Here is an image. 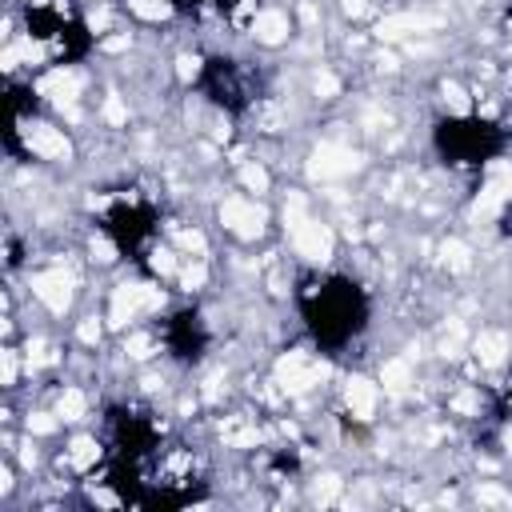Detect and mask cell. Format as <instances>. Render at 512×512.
I'll return each mask as SVG.
<instances>
[{
  "label": "cell",
  "instance_id": "cell-41",
  "mask_svg": "<svg viewBox=\"0 0 512 512\" xmlns=\"http://www.w3.org/2000/svg\"><path fill=\"white\" fill-rule=\"evenodd\" d=\"M300 20H304L308 28L316 25V8H313V4H300Z\"/></svg>",
  "mask_w": 512,
  "mask_h": 512
},
{
  "label": "cell",
  "instance_id": "cell-22",
  "mask_svg": "<svg viewBox=\"0 0 512 512\" xmlns=\"http://www.w3.org/2000/svg\"><path fill=\"white\" fill-rule=\"evenodd\" d=\"M125 352H128V356H137V361L152 356V337H149V332H137V337H128Z\"/></svg>",
  "mask_w": 512,
  "mask_h": 512
},
{
  "label": "cell",
  "instance_id": "cell-1",
  "mask_svg": "<svg viewBox=\"0 0 512 512\" xmlns=\"http://www.w3.org/2000/svg\"><path fill=\"white\" fill-rule=\"evenodd\" d=\"M328 376V364L325 361H308L304 352H288L285 361L276 364V385L285 388L288 397H300L308 392L313 385H320Z\"/></svg>",
  "mask_w": 512,
  "mask_h": 512
},
{
  "label": "cell",
  "instance_id": "cell-23",
  "mask_svg": "<svg viewBox=\"0 0 512 512\" xmlns=\"http://www.w3.org/2000/svg\"><path fill=\"white\" fill-rule=\"evenodd\" d=\"M28 432H37V437H49V432H56V416L32 413V416H28Z\"/></svg>",
  "mask_w": 512,
  "mask_h": 512
},
{
  "label": "cell",
  "instance_id": "cell-43",
  "mask_svg": "<svg viewBox=\"0 0 512 512\" xmlns=\"http://www.w3.org/2000/svg\"><path fill=\"white\" fill-rule=\"evenodd\" d=\"M20 461H25L28 468H32V464H37V452H32V444H20Z\"/></svg>",
  "mask_w": 512,
  "mask_h": 512
},
{
  "label": "cell",
  "instance_id": "cell-7",
  "mask_svg": "<svg viewBox=\"0 0 512 512\" xmlns=\"http://www.w3.org/2000/svg\"><path fill=\"white\" fill-rule=\"evenodd\" d=\"M40 96H49L56 108H68V116H76V92H80V76L76 73H64V68H56V73H49L44 80H40Z\"/></svg>",
  "mask_w": 512,
  "mask_h": 512
},
{
  "label": "cell",
  "instance_id": "cell-24",
  "mask_svg": "<svg viewBox=\"0 0 512 512\" xmlns=\"http://www.w3.org/2000/svg\"><path fill=\"white\" fill-rule=\"evenodd\" d=\"M337 492H340V476H320V480H316V500H320V504L337 500Z\"/></svg>",
  "mask_w": 512,
  "mask_h": 512
},
{
  "label": "cell",
  "instance_id": "cell-21",
  "mask_svg": "<svg viewBox=\"0 0 512 512\" xmlns=\"http://www.w3.org/2000/svg\"><path fill=\"white\" fill-rule=\"evenodd\" d=\"M104 120H108V125H116V128L128 125V108H125V100L116 96V92L104 100Z\"/></svg>",
  "mask_w": 512,
  "mask_h": 512
},
{
  "label": "cell",
  "instance_id": "cell-19",
  "mask_svg": "<svg viewBox=\"0 0 512 512\" xmlns=\"http://www.w3.org/2000/svg\"><path fill=\"white\" fill-rule=\"evenodd\" d=\"M128 4H132V13L144 16V20H164V16L173 13L164 0H128Z\"/></svg>",
  "mask_w": 512,
  "mask_h": 512
},
{
  "label": "cell",
  "instance_id": "cell-36",
  "mask_svg": "<svg viewBox=\"0 0 512 512\" xmlns=\"http://www.w3.org/2000/svg\"><path fill=\"white\" fill-rule=\"evenodd\" d=\"M152 268H156V273H173L176 264H173V256H168V252H152Z\"/></svg>",
  "mask_w": 512,
  "mask_h": 512
},
{
  "label": "cell",
  "instance_id": "cell-40",
  "mask_svg": "<svg viewBox=\"0 0 512 512\" xmlns=\"http://www.w3.org/2000/svg\"><path fill=\"white\" fill-rule=\"evenodd\" d=\"M480 500H488V504H500V500H504V492H500V488H480Z\"/></svg>",
  "mask_w": 512,
  "mask_h": 512
},
{
  "label": "cell",
  "instance_id": "cell-12",
  "mask_svg": "<svg viewBox=\"0 0 512 512\" xmlns=\"http://www.w3.org/2000/svg\"><path fill=\"white\" fill-rule=\"evenodd\" d=\"M252 32H256L261 44H280V40L288 37V16L276 13V8H268V13H261L256 20H252Z\"/></svg>",
  "mask_w": 512,
  "mask_h": 512
},
{
  "label": "cell",
  "instance_id": "cell-3",
  "mask_svg": "<svg viewBox=\"0 0 512 512\" xmlns=\"http://www.w3.org/2000/svg\"><path fill=\"white\" fill-rule=\"evenodd\" d=\"M140 308H161V292L149 285H120L113 296V313H108V325L125 328Z\"/></svg>",
  "mask_w": 512,
  "mask_h": 512
},
{
  "label": "cell",
  "instance_id": "cell-2",
  "mask_svg": "<svg viewBox=\"0 0 512 512\" xmlns=\"http://www.w3.org/2000/svg\"><path fill=\"white\" fill-rule=\"evenodd\" d=\"M361 168V152L344 149V144H320L308 161V176L313 180H337V176H349Z\"/></svg>",
  "mask_w": 512,
  "mask_h": 512
},
{
  "label": "cell",
  "instance_id": "cell-25",
  "mask_svg": "<svg viewBox=\"0 0 512 512\" xmlns=\"http://www.w3.org/2000/svg\"><path fill=\"white\" fill-rule=\"evenodd\" d=\"M444 100H449V108H452L456 116H464V113H468V96H464V88L444 85Z\"/></svg>",
  "mask_w": 512,
  "mask_h": 512
},
{
  "label": "cell",
  "instance_id": "cell-27",
  "mask_svg": "<svg viewBox=\"0 0 512 512\" xmlns=\"http://www.w3.org/2000/svg\"><path fill=\"white\" fill-rule=\"evenodd\" d=\"M340 92V80L332 73H320L316 76V96H337Z\"/></svg>",
  "mask_w": 512,
  "mask_h": 512
},
{
  "label": "cell",
  "instance_id": "cell-37",
  "mask_svg": "<svg viewBox=\"0 0 512 512\" xmlns=\"http://www.w3.org/2000/svg\"><path fill=\"white\" fill-rule=\"evenodd\" d=\"M180 244L192 249V252H204V237H200V232H180Z\"/></svg>",
  "mask_w": 512,
  "mask_h": 512
},
{
  "label": "cell",
  "instance_id": "cell-30",
  "mask_svg": "<svg viewBox=\"0 0 512 512\" xmlns=\"http://www.w3.org/2000/svg\"><path fill=\"white\" fill-rule=\"evenodd\" d=\"M196 73H200V61H196V56H180V61H176V76H180V80H192Z\"/></svg>",
  "mask_w": 512,
  "mask_h": 512
},
{
  "label": "cell",
  "instance_id": "cell-33",
  "mask_svg": "<svg viewBox=\"0 0 512 512\" xmlns=\"http://www.w3.org/2000/svg\"><path fill=\"white\" fill-rule=\"evenodd\" d=\"M25 61V52H20V44H16V49H4V56H0V68H4V73H13L16 64Z\"/></svg>",
  "mask_w": 512,
  "mask_h": 512
},
{
  "label": "cell",
  "instance_id": "cell-31",
  "mask_svg": "<svg viewBox=\"0 0 512 512\" xmlns=\"http://www.w3.org/2000/svg\"><path fill=\"white\" fill-rule=\"evenodd\" d=\"M0 380H4V385L16 380V356L13 352H0Z\"/></svg>",
  "mask_w": 512,
  "mask_h": 512
},
{
  "label": "cell",
  "instance_id": "cell-28",
  "mask_svg": "<svg viewBox=\"0 0 512 512\" xmlns=\"http://www.w3.org/2000/svg\"><path fill=\"white\" fill-rule=\"evenodd\" d=\"M92 256H96L100 264H113V261H116V249H113V244H108L104 237H96V240H92Z\"/></svg>",
  "mask_w": 512,
  "mask_h": 512
},
{
  "label": "cell",
  "instance_id": "cell-44",
  "mask_svg": "<svg viewBox=\"0 0 512 512\" xmlns=\"http://www.w3.org/2000/svg\"><path fill=\"white\" fill-rule=\"evenodd\" d=\"M92 500H96V504H116L113 492H92Z\"/></svg>",
  "mask_w": 512,
  "mask_h": 512
},
{
  "label": "cell",
  "instance_id": "cell-17",
  "mask_svg": "<svg viewBox=\"0 0 512 512\" xmlns=\"http://www.w3.org/2000/svg\"><path fill=\"white\" fill-rule=\"evenodd\" d=\"M225 440L228 444H256V428H249L240 416H232V420H225Z\"/></svg>",
  "mask_w": 512,
  "mask_h": 512
},
{
  "label": "cell",
  "instance_id": "cell-35",
  "mask_svg": "<svg viewBox=\"0 0 512 512\" xmlns=\"http://www.w3.org/2000/svg\"><path fill=\"white\" fill-rule=\"evenodd\" d=\"M108 20H113V16H108V8H96V13L88 16V28H92V32H104V28H108Z\"/></svg>",
  "mask_w": 512,
  "mask_h": 512
},
{
  "label": "cell",
  "instance_id": "cell-6",
  "mask_svg": "<svg viewBox=\"0 0 512 512\" xmlns=\"http://www.w3.org/2000/svg\"><path fill=\"white\" fill-rule=\"evenodd\" d=\"M32 292H37L52 313H64L73 304V276L68 273H40L32 276Z\"/></svg>",
  "mask_w": 512,
  "mask_h": 512
},
{
  "label": "cell",
  "instance_id": "cell-14",
  "mask_svg": "<svg viewBox=\"0 0 512 512\" xmlns=\"http://www.w3.org/2000/svg\"><path fill=\"white\" fill-rule=\"evenodd\" d=\"M508 192H512L508 185H488L485 192H480V200H476V208H473L476 220H488V216H497V213H500V200L508 196Z\"/></svg>",
  "mask_w": 512,
  "mask_h": 512
},
{
  "label": "cell",
  "instance_id": "cell-42",
  "mask_svg": "<svg viewBox=\"0 0 512 512\" xmlns=\"http://www.w3.org/2000/svg\"><path fill=\"white\" fill-rule=\"evenodd\" d=\"M340 4H344V13H349V16H361L364 13V0H340Z\"/></svg>",
  "mask_w": 512,
  "mask_h": 512
},
{
  "label": "cell",
  "instance_id": "cell-26",
  "mask_svg": "<svg viewBox=\"0 0 512 512\" xmlns=\"http://www.w3.org/2000/svg\"><path fill=\"white\" fill-rule=\"evenodd\" d=\"M28 364H52L56 361V352H49L44 349V340H28Z\"/></svg>",
  "mask_w": 512,
  "mask_h": 512
},
{
  "label": "cell",
  "instance_id": "cell-45",
  "mask_svg": "<svg viewBox=\"0 0 512 512\" xmlns=\"http://www.w3.org/2000/svg\"><path fill=\"white\" fill-rule=\"evenodd\" d=\"M504 444H508V456H512V428L504 432Z\"/></svg>",
  "mask_w": 512,
  "mask_h": 512
},
{
  "label": "cell",
  "instance_id": "cell-39",
  "mask_svg": "<svg viewBox=\"0 0 512 512\" xmlns=\"http://www.w3.org/2000/svg\"><path fill=\"white\" fill-rule=\"evenodd\" d=\"M128 49V37H108L104 40V52H125Z\"/></svg>",
  "mask_w": 512,
  "mask_h": 512
},
{
  "label": "cell",
  "instance_id": "cell-11",
  "mask_svg": "<svg viewBox=\"0 0 512 512\" xmlns=\"http://www.w3.org/2000/svg\"><path fill=\"white\" fill-rule=\"evenodd\" d=\"M504 356H508V337L504 332H480L476 337V361L485 368H500Z\"/></svg>",
  "mask_w": 512,
  "mask_h": 512
},
{
  "label": "cell",
  "instance_id": "cell-38",
  "mask_svg": "<svg viewBox=\"0 0 512 512\" xmlns=\"http://www.w3.org/2000/svg\"><path fill=\"white\" fill-rule=\"evenodd\" d=\"M20 52H25V61H40V56H44V49H40V44H32V40H25V44H20Z\"/></svg>",
  "mask_w": 512,
  "mask_h": 512
},
{
  "label": "cell",
  "instance_id": "cell-29",
  "mask_svg": "<svg viewBox=\"0 0 512 512\" xmlns=\"http://www.w3.org/2000/svg\"><path fill=\"white\" fill-rule=\"evenodd\" d=\"M204 280H208V273H204L200 264H192V268H185V276H180V285H185L188 292H192V288H200V285H204Z\"/></svg>",
  "mask_w": 512,
  "mask_h": 512
},
{
  "label": "cell",
  "instance_id": "cell-5",
  "mask_svg": "<svg viewBox=\"0 0 512 512\" xmlns=\"http://www.w3.org/2000/svg\"><path fill=\"white\" fill-rule=\"evenodd\" d=\"M220 220L240 240H256L264 232V208L261 204H249V200H225L220 204Z\"/></svg>",
  "mask_w": 512,
  "mask_h": 512
},
{
  "label": "cell",
  "instance_id": "cell-20",
  "mask_svg": "<svg viewBox=\"0 0 512 512\" xmlns=\"http://www.w3.org/2000/svg\"><path fill=\"white\" fill-rule=\"evenodd\" d=\"M240 180H244V188H252V192H264V188H268V173H264L261 164H244V168H240Z\"/></svg>",
  "mask_w": 512,
  "mask_h": 512
},
{
  "label": "cell",
  "instance_id": "cell-34",
  "mask_svg": "<svg viewBox=\"0 0 512 512\" xmlns=\"http://www.w3.org/2000/svg\"><path fill=\"white\" fill-rule=\"evenodd\" d=\"M76 337L85 340V344H96V340H100V325H96V320H85V325H80V332H76Z\"/></svg>",
  "mask_w": 512,
  "mask_h": 512
},
{
  "label": "cell",
  "instance_id": "cell-46",
  "mask_svg": "<svg viewBox=\"0 0 512 512\" xmlns=\"http://www.w3.org/2000/svg\"><path fill=\"white\" fill-rule=\"evenodd\" d=\"M508 188H512V168H508Z\"/></svg>",
  "mask_w": 512,
  "mask_h": 512
},
{
  "label": "cell",
  "instance_id": "cell-9",
  "mask_svg": "<svg viewBox=\"0 0 512 512\" xmlns=\"http://www.w3.org/2000/svg\"><path fill=\"white\" fill-rule=\"evenodd\" d=\"M437 25H440L437 16L400 13V16H385V20L376 25V37L380 40H400V37H408V32H425V28H437Z\"/></svg>",
  "mask_w": 512,
  "mask_h": 512
},
{
  "label": "cell",
  "instance_id": "cell-8",
  "mask_svg": "<svg viewBox=\"0 0 512 512\" xmlns=\"http://www.w3.org/2000/svg\"><path fill=\"white\" fill-rule=\"evenodd\" d=\"M25 144L37 152V156H44V161H64V156H68L64 132H56V128H49V125H25Z\"/></svg>",
  "mask_w": 512,
  "mask_h": 512
},
{
  "label": "cell",
  "instance_id": "cell-16",
  "mask_svg": "<svg viewBox=\"0 0 512 512\" xmlns=\"http://www.w3.org/2000/svg\"><path fill=\"white\" fill-rule=\"evenodd\" d=\"M96 456H100V449H96V440L92 437H76L73 440V464L76 468H92Z\"/></svg>",
  "mask_w": 512,
  "mask_h": 512
},
{
  "label": "cell",
  "instance_id": "cell-13",
  "mask_svg": "<svg viewBox=\"0 0 512 512\" xmlns=\"http://www.w3.org/2000/svg\"><path fill=\"white\" fill-rule=\"evenodd\" d=\"M380 380H385V388L392 397H400V392H408V385H413V368H408V361H388Z\"/></svg>",
  "mask_w": 512,
  "mask_h": 512
},
{
  "label": "cell",
  "instance_id": "cell-15",
  "mask_svg": "<svg viewBox=\"0 0 512 512\" xmlns=\"http://www.w3.org/2000/svg\"><path fill=\"white\" fill-rule=\"evenodd\" d=\"M440 256H444V264H449L452 273H468V264H473V252L464 249L461 240H444L440 244Z\"/></svg>",
  "mask_w": 512,
  "mask_h": 512
},
{
  "label": "cell",
  "instance_id": "cell-32",
  "mask_svg": "<svg viewBox=\"0 0 512 512\" xmlns=\"http://www.w3.org/2000/svg\"><path fill=\"white\" fill-rule=\"evenodd\" d=\"M452 408L464 413V416H473L476 413V397H473V392H456V397H452Z\"/></svg>",
  "mask_w": 512,
  "mask_h": 512
},
{
  "label": "cell",
  "instance_id": "cell-18",
  "mask_svg": "<svg viewBox=\"0 0 512 512\" xmlns=\"http://www.w3.org/2000/svg\"><path fill=\"white\" fill-rule=\"evenodd\" d=\"M85 392H80V388H68V392H64L61 397V416L64 420H76V416H85Z\"/></svg>",
  "mask_w": 512,
  "mask_h": 512
},
{
  "label": "cell",
  "instance_id": "cell-10",
  "mask_svg": "<svg viewBox=\"0 0 512 512\" xmlns=\"http://www.w3.org/2000/svg\"><path fill=\"white\" fill-rule=\"evenodd\" d=\"M349 408L356 420H368L376 413V385L364 380V376H352L349 380Z\"/></svg>",
  "mask_w": 512,
  "mask_h": 512
},
{
  "label": "cell",
  "instance_id": "cell-4",
  "mask_svg": "<svg viewBox=\"0 0 512 512\" xmlns=\"http://www.w3.org/2000/svg\"><path fill=\"white\" fill-rule=\"evenodd\" d=\"M288 232H292V244H296V252L304 256V261H320L325 264L328 256H332V232H328L325 225L300 216L296 225H288Z\"/></svg>",
  "mask_w": 512,
  "mask_h": 512
}]
</instances>
